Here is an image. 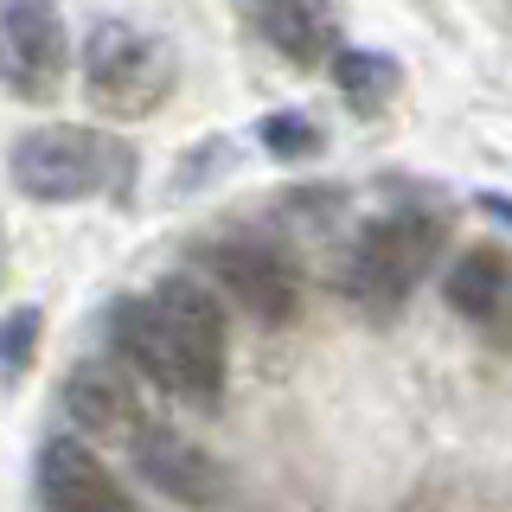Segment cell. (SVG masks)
I'll list each match as a JSON object with an SVG mask.
<instances>
[{
    "instance_id": "1",
    "label": "cell",
    "mask_w": 512,
    "mask_h": 512,
    "mask_svg": "<svg viewBox=\"0 0 512 512\" xmlns=\"http://www.w3.org/2000/svg\"><path fill=\"white\" fill-rule=\"evenodd\" d=\"M109 340L135 384H154L192 410L224 404L231 333H224V301L199 276L180 269V276H160L148 295H122L109 308Z\"/></svg>"
},
{
    "instance_id": "2",
    "label": "cell",
    "mask_w": 512,
    "mask_h": 512,
    "mask_svg": "<svg viewBox=\"0 0 512 512\" xmlns=\"http://www.w3.org/2000/svg\"><path fill=\"white\" fill-rule=\"evenodd\" d=\"M442 256V218L436 212H384L359 231V244L346 256V295L365 314H397L410 301V288L436 269Z\"/></svg>"
},
{
    "instance_id": "3",
    "label": "cell",
    "mask_w": 512,
    "mask_h": 512,
    "mask_svg": "<svg viewBox=\"0 0 512 512\" xmlns=\"http://www.w3.org/2000/svg\"><path fill=\"white\" fill-rule=\"evenodd\" d=\"M84 90L103 116H148L173 90V52L167 39L128 26V20H96L84 39Z\"/></svg>"
},
{
    "instance_id": "4",
    "label": "cell",
    "mask_w": 512,
    "mask_h": 512,
    "mask_svg": "<svg viewBox=\"0 0 512 512\" xmlns=\"http://www.w3.org/2000/svg\"><path fill=\"white\" fill-rule=\"evenodd\" d=\"M116 148H109L96 128L84 122H45V128H26L13 141V186L39 205H71V199H96L109 180H116Z\"/></svg>"
},
{
    "instance_id": "5",
    "label": "cell",
    "mask_w": 512,
    "mask_h": 512,
    "mask_svg": "<svg viewBox=\"0 0 512 512\" xmlns=\"http://www.w3.org/2000/svg\"><path fill=\"white\" fill-rule=\"evenodd\" d=\"M199 276L212 282V295H231L263 327H282L301 308V269L276 237H256V231L218 237V244L199 250Z\"/></svg>"
},
{
    "instance_id": "6",
    "label": "cell",
    "mask_w": 512,
    "mask_h": 512,
    "mask_svg": "<svg viewBox=\"0 0 512 512\" xmlns=\"http://www.w3.org/2000/svg\"><path fill=\"white\" fill-rule=\"evenodd\" d=\"M71 64L58 0H0V84L20 103H52Z\"/></svg>"
},
{
    "instance_id": "7",
    "label": "cell",
    "mask_w": 512,
    "mask_h": 512,
    "mask_svg": "<svg viewBox=\"0 0 512 512\" xmlns=\"http://www.w3.org/2000/svg\"><path fill=\"white\" fill-rule=\"evenodd\" d=\"M128 461H135V474L148 480L154 493H167V500H180V506H199V512L231 506V474H224L199 442H186L180 429L154 423V416L141 423V436L128 442Z\"/></svg>"
},
{
    "instance_id": "8",
    "label": "cell",
    "mask_w": 512,
    "mask_h": 512,
    "mask_svg": "<svg viewBox=\"0 0 512 512\" xmlns=\"http://www.w3.org/2000/svg\"><path fill=\"white\" fill-rule=\"evenodd\" d=\"M64 410H71V423L84 429V436L116 442V448H128L141 436V423H148L141 384L128 378L116 359H77L71 372H64Z\"/></svg>"
},
{
    "instance_id": "9",
    "label": "cell",
    "mask_w": 512,
    "mask_h": 512,
    "mask_svg": "<svg viewBox=\"0 0 512 512\" xmlns=\"http://www.w3.org/2000/svg\"><path fill=\"white\" fill-rule=\"evenodd\" d=\"M39 500L52 512H135V500L122 493V480L103 468L90 442L77 436H45L39 448Z\"/></svg>"
},
{
    "instance_id": "10",
    "label": "cell",
    "mask_w": 512,
    "mask_h": 512,
    "mask_svg": "<svg viewBox=\"0 0 512 512\" xmlns=\"http://www.w3.org/2000/svg\"><path fill=\"white\" fill-rule=\"evenodd\" d=\"M448 308L474 327H487L493 340H512V256L480 244V250H461V263L448 269Z\"/></svg>"
},
{
    "instance_id": "11",
    "label": "cell",
    "mask_w": 512,
    "mask_h": 512,
    "mask_svg": "<svg viewBox=\"0 0 512 512\" xmlns=\"http://www.w3.org/2000/svg\"><path fill=\"white\" fill-rule=\"evenodd\" d=\"M256 26L288 64H320L340 45V13L333 0H256Z\"/></svg>"
},
{
    "instance_id": "12",
    "label": "cell",
    "mask_w": 512,
    "mask_h": 512,
    "mask_svg": "<svg viewBox=\"0 0 512 512\" xmlns=\"http://www.w3.org/2000/svg\"><path fill=\"white\" fill-rule=\"evenodd\" d=\"M333 84L352 109H384L404 84V71H397V58L384 52H333Z\"/></svg>"
},
{
    "instance_id": "13",
    "label": "cell",
    "mask_w": 512,
    "mask_h": 512,
    "mask_svg": "<svg viewBox=\"0 0 512 512\" xmlns=\"http://www.w3.org/2000/svg\"><path fill=\"white\" fill-rule=\"evenodd\" d=\"M256 141H263L276 160H308L327 148V135H320L314 116H301V109H276V116H263V128H256Z\"/></svg>"
},
{
    "instance_id": "14",
    "label": "cell",
    "mask_w": 512,
    "mask_h": 512,
    "mask_svg": "<svg viewBox=\"0 0 512 512\" xmlns=\"http://www.w3.org/2000/svg\"><path fill=\"white\" fill-rule=\"evenodd\" d=\"M32 346H39V308H13L0 320V372H26Z\"/></svg>"
},
{
    "instance_id": "15",
    "label": "cell",
    "mask_w": 512,
    "mask_h": 512,
    "mask_svg": "<svg viewBox=\"0 0 512 512\" xmlns=\"http://www.w3.org/2000/svg\"><path fill=\"white\" fill-rule=\"evenodd\" d=\"M480 212H487L493 224H512V199H500V192H480Z\"/></svg>"
}]
</instances>
